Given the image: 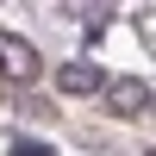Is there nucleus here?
<instances>
[{
    "mask_svg": "<svg viewBox=\"0 0 156 156\" xmlns=\"http://www.w3.org/2000/svg\"><path fill=\"white\" fill-rule=\"evenodd\" d=\"M12 156H56V144H37V137H25V144H12Z\"/></svg>",
    "mask_w": 156,
    "mask_h": 156,
    "instance_id": "nucleus-4",
    "label": "nucleus"
},
{
    "mask_svg": "<svg viewBox=\"0 0 156 156\" xmlns=\"http://www.w3.org/2000/svg\"><path fill=\"white\" fill-rule=\"evenodd\" d=\"M56 87H62V94H100L106 75H100L94 62H62V69H56Z\"/></svg>",
    "mask_w": 156,
    "mask_h": 156,
    "instance_id": "nucleus-3",
    "label": "nucleus"
},
{
    "mask_svg": "<svg viewBox=\"0 0 156 156\" xmlns=\"http://www.w3.org/2000/svg\"><path fill=\"white\" fill-rule=\"evenodd\" d=\"M100 94H106V106H112V112H125V119H137V112L150 106V87L137 81V75H119V81H106Z\"/></svg>",
    "mask_w": 156,
    "mask_h": 156,
    "instance_id": "nucleus-2",
    "label": "nucleus"
},
{
    "mask_svg": "<svg viewBox=\"0 0 156 156\" xmlns=\"http://www.w3.org/2000/svg\"><path fill=\"white\" fill-rule=\"evenodd\" d=\"M0 75H12V81H37V75H44V62H37V50L25 44V37L0 31Z\"/></svg>",
    "mask_w": 156,
    "mask_h": 156,
    "instance_id": "nucleus-1",
    "label": "nucleus"
}]
</instances>
